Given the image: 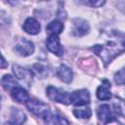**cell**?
<instances>
[{
	"label": "cell",
	"instance_id": "6da1fadb",
	"mask_svg": "<svg viewBox=\"0 0 125 125\" xmlns=\"http://www.w3.org/2000/svg\"><path fill=\"white\" fill-rule=\"evenodd\" d=\"M91 50L101 58L106 66L115 57L125 51V34H117L115 38L106 41L103 45H95Z\"/></svg>",
	"mask_w": 125,
	"mask_h": 125
},
{
	"label": "cell",
	"instance_id": "7a4b0ae2",
	"mask_svg": "<svg viewBox=\"0 0 125 125\" xmlns=\"http://www.w3.org/2000/svg\"><path fill=\"white\" fill-rule=\"evenodd\" d=\"M46 94L47 97L53 102H57L64 104H70V94L62 89L49 85L46 89Z\"/></svg>",
	"mask_w": 125,
	"mask_h": 125
},
{
	"label": "cell",
	"instance_id": "3957f363",
	"mask_svg": "<svg viewBox=\"0 0 125 125\" xmlns=\"http://www.w3.org/2000/svg\"><path fill=\"white\" fill-rule=\"evenodd\" d=\"M25 104L27 109L38 117H43L48 111H50L49 105L37 99H29Z\"/></svg>",
	"mask_w": 125,
	"mask_h": 125
},
{
	"label": "cell",
	"instance_id": "277c9868",
	"mask_svg": "<svg viewBox=\"0 0 125 125\" xmlns=\"http://www.w3.org/2000/svg\"><path fill=\"white\" fill-rule=\"evenodd\" d=\"M90 103V94L86 89L76 90L70 93V104L81 106Z\"/></svg>",
	"mask_w": 125,
	"mask_h": 125
},
{
	"label": "cell",
	"instance_id": "5b68a950",
	"mask_svg": "<svg viewBox=\"0 0 125 125\" xmlns=\"http://www.w3.org/2000/svg\"><path fill=\"white\" fill-rule=\"evenodd\" d=\"M90 30V25L88 23V21L86 20L77 18L74 19L72 21V29H71V33L74 36L77 37H81L84 36L86 34H88Z\"/></svg>",
	"mask_w": 125,
	"mask_h": 125
},
{
	"label": "cell",
	"instance_id": "8992f818",
	"mask_svg": "<svg viewBox=\"0 0 125 125\" xmlns=\"http://www.w3.org/2000/svg\"><path fill=\"white\" fill-rule=\"evenodd\" d=\"M14 51L20 56L27 57V56H30L31 54H33L34 44L30 40L22 38V39L20 40V42L18 44H16V46L14 48Z\"/></svg>",
	"mask_w": 125,
	"mask_h": 125
},
{
	"label": "cell",
	"instance_id": "52a82bcc",
	"mask_svg": "<svg viewBox=\"0 0 125 125\" xmlns=\"http://www.w3.org/2000/svg\"><path fill=\"white\" fill-rule=\"evenodd\" d=\"M46 47L51 53L55 54L58 57H61L63 54V49L58 35H49L46 40Z\"/></svg>",
	"mask_w": 125,
	"mask_h": 125
},
{
	"label": "cell",
	"instance_id": "ba28073f",
	"mask_svg": "<svg viewBox=\"0 0 125 125\" xmlns=\"http://www.w3.org/2000/svg\"><path fill=\"white\" fill-rule=\"evenodd\" d=\"M13 72L17 78L24 81L25 83H30L32 81V73L27 68H24V67L18 65V64H14L13 65Z\"/></svg>",
	"mask_w": 125,
	"mask_h": 125
},
{
	"label": "cell",
	"instance_id": "9c48e42d",
	"mask_svg": "<svg viewBox=\"0 0 125 125\" xmlns=\"http://www.w3.org/2000/svg\"><path fill=\"white\" fill-rule=\"evenodd\" d=\"M22 28L26 33H28L30 35H35L40 32L41 25H40L39 21L37 20H35L34 18H27L22 25Z\"/></svg>",
	"mask_w": 125,
	"mask_h": 125
},
{
	"label": "cell",
	"instance_id": "30bf717a",
	"mask_svg": "<svg viewBox=\"0 0 125 125\" xmlns=\"http://www.w3.org/2000/svg\"><path fill=\"white\" fill-rule=\"evenodd\" d=\"M42 118L46 125H68V121L65 118L52 113L51 110L48 111Z\"/></svg>",
	"mask_w": 125,
	"mask_h": 125
},
{
	"label": "cell",
	"instance_id": "8fae6325",
	"mask_svg": "<svg viewBox=\"0 0 125 125\" xmlns=\"http://www.w3.org/2000/svg\"><path fill=\"white\" fill-rule=\"evenodd\" d=\"M97 97L101 101H107L111 98L110 93V83L104 79L103 81V84L98 87L97 89Z\"/></svg>",
	"mask_w": 125,
	"mask_h": 125
},
{
	"label": "cell",
	"instance_id": "7c38bea8",
	"mask_svg": "<svg viewBox=\"0 0 125 125\" xmlns=\"http://www.w3.org/2000/svg\"><path fill=\"white\" fill-rule=\"evenodd\" d=\"M58 77L64 83H70L73 78V72L71 68L66 66L65 64H61L57 69Z\"/></svg>",
	"mask_w": 125,
	"mask_h": 125
},
{
	"label": "cell",
	"instance_id": "4fadbf2b",
	"mask_svg": "<svg viewBox=\"0 0 125 125\" xmlns=\"http://www.w3.org/2000/svg\"><path fill=\"white\" fill-rule=\"evenodd\" d=\"M10 93H11L12 98L16 102H18V103H21V104L25 103L26 104V102L29 100V97H28L27 92L22 87H21L20 85L17 86V87H15Z\"/></svg>",
	"mask_w": 125,
	"mask_h": 125
},
{
	"label": "cell",
	"instance_id": "5bb4252c",
	"mask_svg": "<svg viewBox=\"0 0 125 125\" xmlns=\"http://www.w3.org/2000/svg\"><path fill=\"white\" fill-rule=\"evenodd\" d=\"M97 114L100 120L107 122L111 119H113V115L110 109V106L108 104H101L99 105L98 109H97Z\"/></svg>",
	"mask_w": 125,
	"mask_h": 125
},
{
	"label": "cell",
	"instance_id": "9a60e30c",
	"mask_svg": "<svg viewBox=\"0 0 125 125\" xmlns=\"http://www.w3.org/2000/svg\"><path fill=\"white\" fill-rule=\"evenodd\" d=\"M46 30L49 35H58L61 34L63 30V23L59 20H54L49 22L46 26Z\"/></svg>",
	"mask_w": 125,
	"mask_h": 125
},
{
	"label": "cell",
	"instance_id": "2e32d148",
	"mask_svg": "<svg viewBox=\"0 0 125 125\" xmlns=\"http://www.w3.org/2000/svg\"><path fill=\"white\" fill-rule=\"evenodd\" d=\"M113 110L117 115L125 117V101L121 98L114 97L112 100Z\"/></svg>",
	"mask_w": 125,
	"mask_h": 125
},
{
	"label": "cell",
	"instance_id": "e0dca14e",
	"mask_svg": "<svg viewBox=\"0 0 125 125\" xmlns=\"http://www.w3.org/2000/svg\"><path fill=\"white\" fill-rule=\"evenodd\" d=\"M1 84H2V86H3V88H4L5 90L10 91V92H11L15 87L19 86V84L17 83L16 79H15L12 75H10V74H5V75L2 77V79H1Z\"/></svg>",
	"mask_w": 125,
	"mask_h": 125
},
{
	"label": "cell",
	"instance_id": "ac0fdd59",
	"mask_svg": "<svg viewBox=\"0 0 125 125\" xmlns=\"http://www.w3.org/2000/svg\"><path fill=\"white\" fill-rule=\"evenodd\" d=\"M24 121H25V114L18 108H13L12 111H11V120H10V122L15 123L17 125H21Z\"/></svg>",
	"mask_w": 125,
	"mask_h": 125
},
{
	"label": "cell",
	"instance_id": "d6986e66",
	"mask_svg": "<svg viewBox=\"0 0 125 125\" xmlns=\"http://www.w3.org/2000/svg\"><path fill=\"white\" fill-rule=\"evenodd\" d=\"M73 114L77 118H83V119H88L92 115V111L90 107H84V108H74L73 109Z\"/></svg>",
	"mask_w": 125,
	"mask_h": 125
},
{
	"label": "cell",
	"instance_id": "ffe728a7",
	"mask_svg": "<svg viewBox=\"0 0 125 125\" xmlns=\"http://www.w3.org/2000/svg\"><path fill=\"white\" fill-rule=\"evenodd\" d=\"M114 81L118 85H123L125 84V66L119 69L115 74H114Z\"/></svg>",
	"mask_w": 125,
	"mask_h": 125
},
{
	"label": "cell",
	"instance_id": "44dd1931",
	"mask_svg": "<svg viewBox=\"0 0 125 125\" xmlns=\"http://www.w3.org/2000/svg\"><path fill=\"white\" fill-rule=\"evenodd\" d=\"M105 2L104 1H85L84 4L86 5H90L92 7H100V6H103Z\"/></svg>",
	"mask_w": 125,
	"mask_h": 125
},
{
	"label": "cell",
	"instance_id": "7402d4cb",
	"mask_svg": "<svg viewBox=\"0 0 125 125\" xmlns=\"http://www.w3.org/2000/svg\"><path fill=\"white\" fill-rule=\"evenodd\" d=\"M104 125H122L119 121H117L116 119H111V120H109V121H107V122H105V124Z\"/></svg>",
	"mask_w": 125,
	"mask_h": 125
},
{
	"label": "cell",
	"instance_id": "603a6c76",
	"mask_svg": "<svg viewBox=\"0 0 125 125\" xmlns=\"http://www.w3.org/2000/svg\"><path fill=\"white\" fill-rule=\"evenodd\" d=\"M1 59H2V62H1V68H4V67H6L7 63H6V61H5V59H4V57H3V56H1Z\"/></svg>",
	"mask_w": 125,
	"mask_h": 125
},
{
	"label": "cell",
	"instance_id": "cb8c5ba5",
	"mask_svg": "<svg viewBox=\"0 0 125 125\" xmlns=\"http://www.w3.org/2000/svg\"><path fill=\"white\" fill-rule=\"evenodd\" d=\"M3 125H17V124H15V123H12V122H6V123H4Z\"/></svg>",
	"mask_w": 125,
	"mask_h": 125
}]
</instances>
